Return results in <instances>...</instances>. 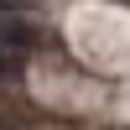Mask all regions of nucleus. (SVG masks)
Returning <instances> with one entry per match:
<instances>
[{"label":"nucleus","mask_w":130,"mask_h":130,"mask_svg":"<svg viewBox=\"0 0 130 130\" xmlns=\"http://www.w3.org/2000/svg\"><path fill=\"white\" fill-rule=\"evenodd\" d=\"M37 42H42V31H37V26H26V21H16V16H0V52L26 57Z\"/></svg>","instance_id":"f257e3e1"},{"label":"nucleus","mask_w":130,"mask_h":130,"mask_svg":"<svg viewBox=\"0 0 130 130\" xmlns=\"http://www.w3.org/2000/svg\"><path fill=\"white\" fill-rule=\"evenodd\" d=\"M21 68H26V57H16V52H0V83L21 78Z\"/></svg>","instance_id":"f03ea898"},{"label":"nucleus","mask_w":130,"mask_h":130,"mask_svg":"<svg viewBox=\"0 0 130 130\" xmlns=\"http://www.w3.org/2000/svg\"><path fill=\"white\" fill-rule=\"evenodd\" d=\"M37 0H0V16H21V10H31Z\"/></svg>","instance_id":"7ed1b4c3"}]
</instances>
